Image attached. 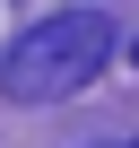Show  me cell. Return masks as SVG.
<instances>
[{
  "label": "cell",
  "mask_w": 139,
  "mask_h": 148,
  "mask_svg": "<svg viewBox=\"0 0 139 148\" xmlns=\"http://www.w3.org/2000/svg\"><path fill=\"white\" fill-rule=\"evenodd\" d=\"M113 148H130V139H113Z\"/></svg>",
  "instance_id": "obj_2"
},
{
  "label": "cell",
  "mask_w": 139,
  "mask_h": 148,
  "mask_svg": "<svg viewBox=\"0 0 139 148\" xmlns=\"http://www.w3.org/2000/svg\"><path fill=\"white\" fill-rule=\"evenodd\" d=\"M113 52V26L104 9H61L44 26H26L9 44V61H0V96L9 105H61V96H78L96 70Z\"/></svg>",
  "instance_id": "obj_1"
},
{
  "label": "cell",
  "mask_w": 139,
  "mask_h": 148,
  "mask_svg": "<svg viewBox=\"0 0 139 148\" xmlns=\"http://www.w3.org/2000/svg\"><path fill=\"white\" fill-rule=\"evenodd\" d=\"M130 61H139V52H130Z\"/></svg>",
  "instance_id": "obj_3"
}]
</instances>
